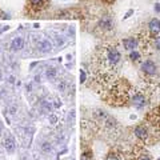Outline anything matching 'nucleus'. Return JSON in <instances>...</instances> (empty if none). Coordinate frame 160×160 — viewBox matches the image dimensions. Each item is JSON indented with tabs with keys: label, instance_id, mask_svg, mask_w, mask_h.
I'll return each mask as SVG.
<instances>
[{
	"label": "nucleus",
	"instance_id": "f257e3e1",
	"mask_svg": "<svg viewBox=\"0 0 160 160\" xmlns=\"http://www.w3.org/2000/svg\"><path fill=\"white\" fill-rule=\"evenodd\" d=\"M4 147L8 152H14L15 148H16V144H15V139L11 135H7L5 139H4Z\"/></svg>",
	"mask_w": 160,
	"mask_h": 160
},
{
	"label": "nucleus",
	"instance_id": "f03ea898",
	"mask_svg": "<svg viewBox=\"0 0 160 160\" xmlns=\"http://www.w3.org/2000/svg\"><path fill=\"white\" fill-rule=\"evenodd\" d=\"M108 59H109V62H111L112 64H116V63L120 60V53L118 52V49L114 48V47L108 49Z\"/></svg>",
	"mask_w": 160,
	"mask_h": 160
},
{
	"label": "nucleus",
	"instance_id": "7ed1b4c3",
	"mask_svg": "<svg viewBox=\"0 0 160 160\" xmlns=\"http://www.w3.org/2000/svg\"><path fill=\"white\" fill-rule=\"evenodd\" d=\"M142 70L146 73H148V75H153L155 71H156V66H155L152 62H146V63H143Z\"/></svg>",
	"mask_w": 160,
	"mask_h": 160
},
{
	"label": "nucleus",
	"instance_id": "20e7f679",
	"mask_svg": "<svg viewBox=\"0 0 160 160\" xmlns=\"http://www.w3.org/2000/svg\"><path fill=\"white\" fill-rule=\"evenodd\" d=\"M23 45H24V39L23 38H15L12 40V44H11V48L12 51H20L23 48Z\"/></svg>",
	"mask_w": 160,
	"mask_h": 160
},
{
	"label": "nucleus",
	"instance_id": "39448f33",
	"mask_svg": "<svg viewBox=\"0 0 160 160\" xmlns=\"http://www.w3.org/2000/svg\"><path fill=\"white\" fill-rule=\"evenodd\" d=\"M132 103L135 107L142 108V107H144V104H146V99H144L143 95H135L132 99Z\"/></svg>",
	"mask_w": 160,
	"mask_h": 160
},
{
	"label": "nucleus",
	"instance_id": "423d86ee",
	"mask_svg": "<svg viewBox=\"0 0 160 160\" xmlns=\"http://www.w3.org/2000/svg\"><path fill=\"white\" fill-rule=\"evenodd\" d=\"M123 44H124L125 49H128V51H133V49L136 48V40L133 38H129V39H124V42H123Z\"/></svg>",
	"mask_w": 160,
	"mask_h": 160
},
{
	"label": "nucleus",
	"instance_id": "0eeeda50",
	"mask_svg": "<svg viewBox=\"0 0 160 160\" xmlns=\"http://www.w3.org/2000/svg\"><path fill=\"white\" fill-rule=\"evenodd\" d=\"M135 135L137 136L139 139L144 140V139H147L148 133H147V129L144 128V127H136V128H135Z\"/></svg>",
	"mask_w": 160,
	"mask_h": 160
},
{
	"label": "nucleus",
	"instance_id": "6e6552de",
	"mask_svg": "<svg viewBox=\"0 0 160 160\" xmlns=\"http://www.w3.org/2000/svg\"><path fill=\"white\" fill-rule=\"evenodd\" d=\"M150 29L153 34H157L160 31V20L159 19H152L150 21Z\"/></svg>",
	"mask_w": 160,
	"mask_h": 160
},
{
	"label": "nucleus",
	"instance_id": "1a4fd4ad",
	"mask_svg": "<svg viewBox=\"0 0 160 160\" xmlns=\"http://www.w3.org/2000/svg\"><path fill=\"white\" fill-rule=\"evenodd\" d=\"M51 49H52V44H51L48 40L42 42V44H40V51H42V52H44V53L51 52Z\"/></svg>",
	"mask_w": 160,
	"mask_h": 160
},
{
	"label": "nucleus",
	"instance_id": "9d476101",
	"mask_svg": "<svg viewBox=\"0 0 160 160\" xmlns=\"http://www.w3.org/2000/svg\"><path fill=\"white\" fill-rule=\"evenodd\" d=\"M45 75H47V77H48V79H55L56 75H57V71H56L55 68H49V70H47Z\"/></svg>",
	"mask_w": 160,
	"mask_h": 160
},
{
	"label": "nucleus",
	"instance_id": "9b49d317",
	"mask_svg": "<svg viewBox=\"0 0 160 160\" xmlns=\"http://www.w3.org/2000/svg\"><path fill=\"white\" fill-rule=\"evenodd\" d=\"M42 150H43V152H51L52 151V144L48 142H44L42 144Z\"/></svg>",
	"mask_w": 160,
	"mask_h": 160
},
{
	"label": "nucleus",
	"instance_id": "f8f14e48",
	"mask_svg": "<svg viewBox=\"0 0 160 160\" xmlns=\"http://www.w3.org/2000/svg\"><path fill=\"white\" fill-rule=\"evenodd\" d=\"M129 57H131L132 60H137V59L140 57V53H139V52H136V51H132V52H131V56H129Z\"/></svg>",
	"mask_w": 160,
	"mask_h": 160
},
{
	"label": "nucleus",
	"instance_id": "ddd939ff",
	"mask_svg": "<svg viewBox=\"0 0 160 160\" xmlns=\"http://www.w3.org/2000/svg\"><path fill=\"white\" fill-rule=\"evenodd\" d=\"M81 160H92V155L91 153H83L81 155Z\"/></svg>",
	"mask_w": 160,
	"mask_h": 160
},
{
	"label": "nucleus",
	"instance_id": "4468645a",
	"mask_svg": "<svg viewBox=\"0 0 160 160\" xmlns=\"http://www.w3.org/2000/svg\"><path fill=\"white\" fill-rule=\"evenodd\" d=\"M84 81H85V72L80 70V83H84Z\"/></svg>",
	"mask_w": 160,
	"mask_h": 160
},
{
	"label": "nucleus",
	"instance_id": "2eb2a0df",
	"mask_svg": "<svg viewBox=\"0 0 160 160\" xmlns=\"http://www.w3.org/2000/svg\"><path fill=\"white\" fill-rule=\"evenodd\" d=\"M155 45H156L157 49H160V36H159V38H156V40H155Z\"/></svg>",
	"mask_w": 160,
	"mask_h": 160
},
{
	"label": "nucleus",
	"instance_id": "dca6fc26",
	"mask_svg": "<svg viewBox=\"0 0 160 160\" xmlns=\"http://www.w3.org/2000/svg\"><path fill=\"white\" fill-rule=\"evenodd\" d=\"M105 160H119V159L115 156V155H108L107 159H105Z\"/></svg>",
	"mask_w": 160,
	"mask_h": 160
},
{
	"label": "nucleus",
	"instance_id": "f3484780",
	"mask_svg": "<svg viewBox=\"0 0 160 160\" xmlns=\"http://www.w3.org/2000/svg\"><path fill=\"white\" fill-rule=\"evenodd\" d=\"M64 85H66V84H64V81L62 80V81H60V84L57 85V87H59V90H60V91H64Z\"/></svg>",
	"mask_w": 160,
	"mask_h": 160
},
{
	"label": "nucleus",
	"instance_id": "a211bd4d",
	"mask_svg": "<svg viewBox=\"0 0 160 160\" xmlns=\"http://www.w3.org/2000/svg\"><path fill=\"white\" fill-rule=\"evenodd\" d=\"M56 120H57V119H56V116H49V122L52 123V124H55Z\"/></svg>",
	"mask_w": 160,
	"mask_h": 160
},
{
	"label": "nucleus",
	"instance_id": "6ab92c4d",
	"mask_svg": "<svg viewBox=\"0 0 160 160\" xmlns=\"http://www.w3.org/2000/svg\"><path fill=\"white\" fill-rule=\"evenodd\" d=\"M155 11L160 14V4H159V3H157V4H155Z\"/></svg>",
	"mask_w": 160,
	"mask_h": 160
},
{
	"label": "nucleus",
	"instance_id": "aec40b11",
	"mask_svg": "<svg viewBox=\"0 0 160 160\" xmlns=\"http://www.w3.org/2000/svg\"><path fill=\"white\" fill-rule=\"evenodd\" d=\"M56 44L62 45V44H63V39H59V38H56Z\"/></svg>",
	"mask_w": 160,
	"mask_h": 160
},
{
	"label": "nucleus",
	"instance_id": "412c9836",
	"mask_svg": "<svg viewBox=\"0 0 160 160\" xmlns=\"http://www.w3.org/2000/svg\"><path fill=\"white\" fill-rule=\"evenodd\" d=\"M11 114H12V115H15V114H16V107H11Z\"/></svg>",
	"mask_w": 160,
	"mask_h": 160
},
{
	"label": "nucleus",
	"instance_id": "4be33fe9",
	"mask_svg": "<svg viewBox=\"0 0 160 160\" xmlns=\"http://www.w3.org/2000/svg\"><path fill=\"white\" fill-rule=\"evenodd\" d=\"M60 105H62V103H60V100H55V107H56V108H59Z\"/></svg>",
	"mask_w": 160,
	"mask_h": 160
},
{
	"label": "nucleus",
	"instance_id": "5701e85b",
	"mask_svg": "<svg viewBox=\"0 0 160 160\" xmlns=\"http://www.w3.org/2000/svg\"><path fill=\"white\" fill-rule=\"evenodd\" d=\"M40 1H42V0H31V3H32V4H35V5H36V4H39Z\"/></svg>",
	"mask_w": 160,
	"mask_h": 160
},
{
	"label": "nucleus",
	"instance_id": "b1692460",
	"mask_svg": "<svg viewBox=\"0 0 160 160\" xmlns=\"http://www.w3.org/2000/svg\"><path fill=\"white\" fill-rule=\"evenodd\" d=\"M140 160H150V157H147V156H146V157H142Z\"/></svg>",
	"mask_w": 160,
	"mask_h": 160
},
{
	"label": "nucleus",
	"instance_id": "393cba45",
	"mask_svg": "<svg viewBox=\"0 0 160 160\" xmlns=\"http://www.w3.org/2000/svg\"><path fill=\"white\" fill-rule=\"evenodd\" d=\"M157 160H160V157H159V159H157Z\"/></svg>",
	"mask_w": 160,
	"mask_h": 160
}]
</instances>
